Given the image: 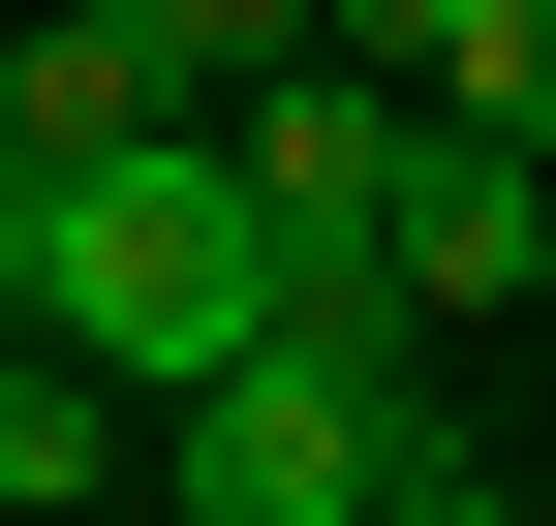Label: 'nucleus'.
<instances>
[{"label":"nucleus","instance_id":"f257e3e1","mask_svg":"<svg viewBox=\"0 0 556 526\" xmlns=\"http://www.w3.org/2000/svg\"><path fill=\"white\" fill-rule=\"evenodd\" d=\"M31 310L124 372V403L248 372V341H278V186H248V124H217V93H155L93 186H31Z\"/></svg>","mask_w":556,"mask_h":526},{"label":"nucleus","instance_id":"39448f33","mask_svg":"<svg viewBox=\"0 0 556 526\" xmlns=\"http://www.w3.org/2000/svg\"><path fill=\"white\" fill-rule=\"evenodd\" d=\"M433 93H464V124H526V155H556V0H464V62H433Z\"/></svg>","mask_w":556,"mask_h":526},{"label":"nucleus","instance_id":"423d86ee","mask_svg":"<svg viewBox=\"0 0 556 526\" xmlns=\"http://www.w3.org/2000/svg\"><path fill=\"white\" fill-rule=\"evenodd\" d=\"M309 62H402V93H433V62H464V0H309Z\"/></svg>","mask_w":556,"mask_h":526},{"label":"nucleus","instance_id":"20e7f679","mask_svg":"<svg viewBox=\"0 0 556 526\" xmlns=\"http://www.w3.org/2000/svg\"><path fill=\"white\" fill-rule=\"evenodd\" d=\"M155 32V93H248V62H309V0H124Z\"/></svg>","mask_w":556,"mask_h":526},{"label":"nucleus","instance_id":"0eeeda50","mask_svg":"<svg viewBox=\"0 0 556 526\" xmlns=\"http://www.w3.org/2000/svg\"><path fill=\"white\" fill-rule=\"evenodd\" d=\"M31 372H62V310H31V217H0V403H31Z\"/></svg>","mask_w":556,"mask_h":526},{"label":"nucleus","instance_id":"7ed1b4c3","mask_svg":"<svg viewBox=\"0 0 556 526\" xmlns=\"http://www.w3.org/2000/svg\"><path fill=\"white\" fill-rule=\"evenodd\" d=\"M124 124H155V32H124V0H31V32H0V217H31V186H93Z\"/></svg>","mask_w":556,"mask_h":526},{"label":"nucleus","instance_id":"f03ea898","mask_svg":"<svg viewBox=\"0 0 556 526\" xmlns=\"http://www.w3.org/2000/svg\"><path fill=\"white\" fill-rule=\"evenodd\" d=\"M526 279H556V155L433 93V155H402V310H526Z\"/></svg>","mask_w":556,"mask_h":526}]
</instances>
